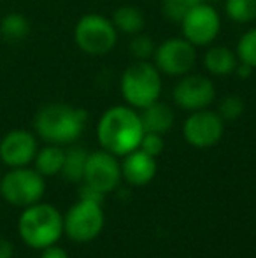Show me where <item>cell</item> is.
Wrapping results in <instances>:
<instances>
[{"instance_id":"cell-1","label":"cell","mask_w":256,"mask_h":258,"mask_svg":"<svg viewBox=\"0 0 256 258\" xmlns=\"http://www.w3.org/2000/svg\"><path fill=\"white\" fill-rule=\"evenodd\" d=\"M144 136L139 112L130 105H113L97 123V141L109 153L125 156L137 150Z\"/></svg>"},{"instance_id":"cell-2","label":"cell","mask_w":256,"mask_h":258,"mask_svg":"<svg viewBox=\"0 0 256 258\" xmlns=\"http://www.w3.org/2000/svg\"><path fill=\"white\" fill-rule=\"evenodd\" d=\"M88 112L75 105L53 102L41 107L35 114V134L48 144H72L82 136Z\"/></svg>"},{"instance_id":"cell-3","label":"cell","mask_w":256,"mask_h":258,"mask_svg":"<svg viewBox=\"0 0 256 258\" xmlns=\"http://www.w3.org/2000/svg\"><path fill=\"white\" fill-rule=\"evenodd\" d=\"M18 232L28 248L41 251L60 241L63 235V216L55 206L37 202L23 207L18 220Z\"/></svg>"},{"instance_id":"cell-4","label":"cell","mask_w":256,"mask_h":258,"mask_svg":"<svg viewBox=\"0 0 256 258\" xmlns=\"http://www.w3.org/2000/svg\"><path fill=\"white\" fill-rule=\"evenodd\" d=\"M120 90L127 105L144 109L160 100L161 72L147 60H135L121 74Z\"/></svg>"},{"instance_id":"cell-5","label":"cell","mask_w":256,"mask_h":258,"mask_svg":"<svg viewBox=\"0 0 256 258\" xmlns=\"http://www.w3.org/2000/svg\"><path fill=\"white\" fill-rule=\"evenodd\" d=\"M118 30L102 14L90 13L79 18L74 27V42L82 53L92 56L107 54L116 46Z\"/></svg>"},{"instance_id":"cell-6","label":"cell","mask_w":256,"mask_h":258,"mask_svg":"<svg viewBox=\"0 0 256 258\" xmlns=\"http://www.w3.org/2000/svg\"><path fill=\"white\" fill-rule=\"evenodd\" d=\"M46 191L44 176L30 167L11 169L0 179V195L6 202L16 207H28L41 202Z\"/></svg>"},{"instance_id":"cell-7","label":"cell","mask_w":256,"mask_h":258,"mask_svg":"<svg viewBox=\"0 0 256 258\" xmlns=\"http://www.w3.org/2000/svg\"><path fill=\"white\" fill-rule=\"evenodd\" d=\"M102 204L79 199L63 216V234L74 242H90L104 230Z\"/></svg>"},{"instance_id":"cell-8","label":"cell","mask_w":256,"mask_h":258,"mask_svg":"<svg viewBox=\"0 0 256 258\" xmlns=\"http://www.w3.org/2000/svg\"><path fill=\"white\" fill-rule=\"evenodd\" d=\"M179 25L183 37L192 42L195 48H202V46H211L216 41L221 30V18L212 6L198 2L185 14Z\"/></svg>"},{"instance_id":"cell-9","label":"cell","mask_w":256,"mask_h":258,"mask_svg":"<svg viewBox=\"0 0 256 258\" xmlns=\"http://www.w3.org/2000/svg\"><path fill=\"white\" fill-rule=\"evenodd\" d=\"M197 61V48L185 37L165 39L156 46L153 54V63L161 74L181 78L190 74Z\"/></svg>"},{"instance_id":"cell-10","label":"cell","mask_w":256,"mask_h":258,"mask_svg":"<svg viewBox=\"0 0 256 258\" xmlns=\"http://www.w3.org/2000/svg\"><path fill=\"white\" fill-rule=\"evenodd\" d=\"M225 134V119L216 111L200 109L190 112L183 123V137L193 148L207 150L221 141Z\"/></svg>"},{"instance_id":"cell-11","label":"cell","mask_w":256,"mask_h":258,"mask_svg":"<svg viewBox=\"0 0 256 258\" xmlns=\"http://www.w3.org/2000/svg\"><path fill=\"white\" fill-rule=\"evenodd\" d=\"M174 104L183 111H200L207 109L216 99L214 83L202 74H185L172 90Z\"/></svg>"},{"instance_id":"cell-12","label":"cell","mask_w":256,"mask_h":258,"mask_svg":"<svg viewBox=\"0 0 256 258\" xmlns=\"http://www.w3.org/2000/svg\"><path fill=\"white\" fill-rule=\"evenodd\" d=\"M121 179H123L121 177V162L116 155L106 150L88 153L82 183L90 184L102 194H109L120 184Z\"/></svg>"},{"instance_id":"cell-13","label":"cell","mask_w":256,"mask_h":258,"mask_svg":"<svg viewBox=\"0 0 256 258\" xmlns=\"http://www.w3.org/2000/svg\"><path fill=\"white\" fill-rule=\"evenodd\" d=\"M39 151V143L34 132L16 128L7 132L0 141V162L11 169L27 167L34 162Z\"/></svg>"},{"instance_id":"cell-14","label":"cell","mask_w":256,"mask_h":258,"mask_svg":"<svg viewBox=\"0 0 256 258\" xmlns=\"http://www.w3.org/2000/svg\"><path fill=\"white\" fill-rule=\"evenodd\" d=\"M156 158L139 148L125 155L121 162V177L133 186H144L151 183L156 176Z\"/></svg>"},{"instance_id":"cell-15","label":"cell","mask_w":256,"mask_h":258,"mask_svg":"<svg viewBox=\"0 0 256 258\" xmlns=\"http://www.w3.org/2000/svg\"><path fill=\"white\" fill-rule=\"evenodd\" d=\"M140 121H142V128L144 132H153V134H167L168 130L174 125V111L168 104L165 102H156L149 104L147 107L140 109L139 112Z\"/></svg>"},{"instance_id":"cell-16","label":"cell","mask_w":256,"mask_h":258,"mask_svg":"<svg viewBox=\"0 0 256 258\" xmlns=\"http://www.w3.org/2000/svg\"><path fill=\"white\" fill-rule=\"evenodd\" d=\"M239 63L235 51H232L226 46H212L204 54V67L211 76L216 78H226L235 72Z\"/></svg>"},{"instance_id":"cell-17","label":"cell","mask_w":256,"mask_h":258,"mask_svg":"<svg viewBox=\"0 0 256 258\" xmlns=\"http://www.w3.org/2000/svg\"><path fill=\"white\" fill-rule=\"evenodd\" d=\"M63 158H65V150L60 144H46L44 148L37 151L34 158V169L39 174H42L44 177L48 176H56L62 172L63 167Z\"/></svg>"},{"instance_id":"cell-18","label":"cell","mask_w":256,"mask_h":258,"mask_svg":"<svg viewBox=\"0 0 256 258\" xmlns=\"http://www.w3.org/2000/svg\"><path fill=\"white\" fill-rule=\"evenodd\" d=\"M111 21H113L114 28L118 32L127 35L140 34L144 30V27H146V16H144V13L139 7H133V6L118 7L113 13Z\"/></svg>"},{"instance_id":"cell-19","label":"cell","mask_w":256,"mask_h":258,"mask_svg":"<svg viewBox=\"0 0 256 258\" xmlns=\"http://www.w3.org/2000/svg\"><path fill=\"white\" fill-rule=\"evenodd\" d=\"M30 34V21L21 13H7L0 20V37L9 44H20Z\"/></svg>"},{"instance_id":"cell-20","label":"cell","mask_w":256,"mask_h":258,"mask_svg":"<svg viewBox=\"0 0 256 258\" xmlns=\"http://www.w3.org/2000/svg\"><path fill=\"white\" fill-rule=\"evenodd\" d=\"M86 160H88V151L81 146H72L65 150L63 167H62V176L70 183H79L82 181L86 169Z\"/></svg>"},{"instance_id":"cell-21","label":"cell","mask_w":256,"mask_h":258,"mask_svg":"<svg viewBox=\"0 0 256 258\" xmlns=\"http://www.w3.org/2000/svg\"><path fill=\"white\" fill-rule=\"evenodd\" d=\"M225 13L235 23H251L256 20V0H225Z\"/></svg>"},{"instance_id":"cell-22","label":"cell","mask_w":256,"mask_h":258,"mask_svg":"<svg viewBox=\"0 0 256 258\" xmlns=\"http://www.w3.org/2000/svg\"><path fill=\"white\" fill-rule=\"evenodd\" d=\"M235 54L239 61L256 69V27L240 35V39L237 41Z\"/></svg>"},{"instance_id":"cell-23","label":"cell","mask_w":256,"mask_h":258,"mask_svg":"<svg viewBox=\"0 0 256 258\" xmlns=\"http://www.w3.org/2000/svg\"><path fill=\"white\" fill-rule=\"evenodd\" d=\"M154 49H156L154 41L149 35H144L142 32L133 35L128 44V53L132 54L135 60H149V58H153Z\"/></svg>"},{"instance_id":"cell-24","label":"cell","mask_w":256,"mask_h":258,"mask_svg":"<svg viewBox=\"0 0 256 258\" xmlns=\"http://www.w3.org/2000/svg\"><path fill=\"white\" fill-rule=\"evenodd\" d=\"M246 111V104H244V99L239 95H226L225 99L219 102V109L218 114L221 116L225 121H235Z\"/></svg>"},{"instance_id":"cell-25","label":"cell","mask_w":256,"mask_h":258,"mask_svg":"<svg viewBox=\"0 0 256 258\" xmlns=\"http://www.w3.org/2000/svg\"><path fill=\"white\" fill-rule=\"evenodd\" d=\"M202 0H163V14L172 23H181L185 14Z\"/></svg>"},{"instance_id":"cell-26","label":"cell","mask_w":256,"mask_h":258,"mask_svg":"<svg viewBox=\"0 0 256 258\" xmlns=\"http://www.w3.org/2000/svg\"><path fill=\"white\" fill-rule=\"evenodd\" d=\"M163 148H165V141H163V136H161V134L144 132L142 139H140V144H139V150L146 151L147 155L156 158L158 155L163 153Z\"/></svg>"},{"instance_id":"cell-27","label":"cell","mask_w":256,"mask_h":258,"mask_svg":"<svg viewBox=\"0 0 256 258\" xmlns=\"http://www.w3.org/2000/svg\"><path fill=\"white\" fill-rule=\"evenodd\" d=\"M104 197H106V194H102V191L95 190V188L90 186V184H82L81 191H79V199H81V201L97 202V204H102Z\"/></svg>"},{"instance_id":"cell-28","label":"cell","mask_w":256,"mask_h":258,"mask_svg":"<svg viewBox=\"0 0 256 258\" xmlns=\"http://www.w3.org/2000/svg\"><path fill=\"white\" fill-rule=\"evenodd\" d=\"M41 251H42L41 258H70L63 248H60V246H56V244L48 246V248L41 249Z\"/></svg>"},{"instance_id":"cell-29","label":"cell","mask_w":256,"mask_h":258,"mask_svg":"<svg viewBox=\"0 0 256 258\" xmlns=\"http://www.w3.org/2000/svg\"><path fill=\"white\" fill-rule=\"evenodd\" d=\"M14 255V244L7 239L0 237V258H13Z\"/></svg>"},{"instance_id":"cell-30","label":"cell","mask_w":256,"mask_h":258,"mask_svg":"<svg viewBox=\"0 0 256 258\" xmlns=\"http://www.w3.org/2000/svg\"><path fill=\"white\" fill-rule=\"evenodd\" d=\"M251 72H253V67H249V65H246V63H242V61H239L233 74H237L240 79H247L251 76Z\"/></svg>"}]
</instances>
